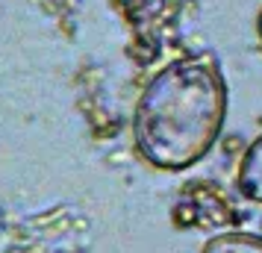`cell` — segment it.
Wrapping results in <instances>:
<instances>
[{
	"instance_id": "6da1fadb",
	"label": "cell",
	"mask_w": 262,
	"mask_h": 253,
	"mask_svg": "<svg viewBox=\"0 0 262 253\" xmlns=\"http://www.w3.org/2000/svg\"><path fill=\"white\" fill-rule=\"evenodd\" d=\"M227 121V80L212 53L177 56L147 80L133 109L136 153L159 171H186L215 147Z\"/></svg>"
},
{
	"instance_id": "7a4b0ae2",
	"label": "cell",
	"mask_w": 262,
	"mask_h": 253,
	"mask_svg": "<svg viewBox=\"0 0 262 253\" xmlns=\"http://www.w3.org/2000/svg\"><path fill=\"white\" fill-rule=\"evenodd\" d=\"M238 192L253 203H262V135H256L238 162Z\"/></svg>"
},
{
	"instance_id": "3957f363",
	"label": "cell",
	"mask_w": 262,
	"mask_h": 253,
	"mask_svg": "<svg viewBox=\"0 0 262 253\" xmlns=\"http://www.w3.org/2000/svg\"><path fill=\"white\" fill-rule=\"evenodd\" d=\"M201 253H262V236L256 233H221L203 244Z\"/></svg>"
},
{
	"instance_id": "277c9868",
	"label": "cell",
	"mask_w": 262,
	"mask_h": 253,
	"mask_svg": "<svg viewBox=\"0 0 262 253\" xmlns=\"http://www.w3.org/2000/svg\"><path fill=\"white\" fill-rule=\"evenodd\" d=\"M256 33H259V41H262V9H259V18H256Z\"/></svg>"
}]
</instances>
